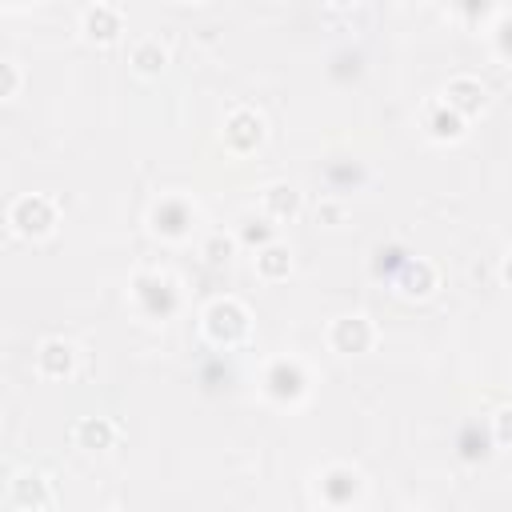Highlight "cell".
Returning a JSON list of instances; mask_svg holds the SVG:
<instances>
[{"label": "cell", "mask_w": 512, "mask_h": 512, "mask_svg": "<svg viewBox=\"0 0 512 512\" xmlns=\"http://www.w3.org/2000/svg\"><path fill=\"white\" fill-rule=\"evenodd\" d=\"M36 372L48 376V380L72 376L76 372V348H72V340H64V336L40 340V348H36Z\"/></svg>", "instance_id": "cell-11"}, {"label": "cell", "mask_w": 512, "mask_h": 512, "mask_svg": "<svg viewBox=\"0 0 512 512\" xmlns=\"http://www.w3.org/2000/svg\"><path fill=\"white\" fill-rule=\"evenodd\" d=\"M328 344H332V352H340V356H360V352H368V348L376 344V324H372L364 312L340 316V320H332V328H328Z\"/></svg>", "instance_id": "cell-7"}, {"label": "cell", "mask_w": 512, "mask_h": 512, "mask_svg": "<svg viewBox=\"0 0 512 512\" xmlns=\"http://www.w3.org/2000/svg\"><path fill=\"white\" fill-rule=\"evenodd\" d=\"M104 512H120V508H104Z\"/></svg>", "instance_id": "cell-29"}, {"label": "cell", "mask_w": 512, "mask_h": 512, "mask_svg": "<svg viewBox=\"0 0 512 512\" xmlns=\"http://www.w3.org/2000/svg\"><path fill=\"white\" fill-rule=\"evenodd\" d=\"M80 32H84L88 40H96V44H112V40L124 32V12H120V4H104V0L88 4V8L80 12Z\"/></svg>", "instance_id": "cell-10"}, {"label": "cell", "mask_w": 512, "mask_h": 512, "mask_svg": "<svg viewBox=\"0 0 512 512\" xmlns=\"http://www.w3.org/2000/svg\"><path fill=\"white\" fill-rule=\"evenodd\" d=\"M256 272L264 276V280H288V272H292V252H288V244H268V248H260L256 252Z\"/></svg>", "instance_id": "cell-18"}, {"label": "cell", "mask_w": 512, "mask_h": 512, "mask_svg": "<svg viewBox=\"0 0 512 512\" xmlns=\"http://www.w3.org/2000/svg\"><path fill=\"white\" fill-rule=\"evenodd\" d=\"M404 264H408V256H404V248H400V244H380V248H376V260H372V272H376V276H392V280H396Z\"/></svg>", "instance_id": "cell-19"}, {"label": "cell", "mask_w": 512, "mask_h": 512, "mask_svg": "<svg viewBox=\"0 0 512 512\" xmlns=\"http://www.w3.org/2000/svg\"><path fill=\"white\" fill-rule=\"evenodd\" d=\"M316 220H320V224H332V228L344 224V204H340V200H320V204H316Z\"/></svg>", "instance_id": "cell-25"}, {"label": "cell", "mask_w": 512, "mask_h": 512, "mask_svg": "<svg viewBox=\"0 0 512 512\" xmlns=\"http://www.w3.org/2000/svg\"><path fill=\"white\" fill-rule=\"evenodd\" d=\"M116 436H120V428H116L108 416H80V420L72 424V440H76V448H84V452H108V448L116 444Z\"/></svg>", "instance_id": "cell-14"}, {"label": "cell", "mask_w": 512, "mask_h": 512, "mask_svg": "<svg viewBox=\"0 0 512 512\" xmlns=\"http://www.w3.org/2000/svg\"><path fill=\"white\" fill-rule=\"evenodd\" d=\"M224 144H228L232 152H240V156L256 152V148L264 144V116H260L256 108H248V104H236V108L224 116Z\"/></svg>", "instance_id": "cell-6"}, {"label": "cell", "mask_w": 512, "mask_h": 512, "mask_svg": "<svg viewBox=\"0 0 512 512\" xmlns=\"http://www.w3.org/2000/svg\"><path fill=\"white\" fill-rule=\"evenodd\" d=\"M260 384H264V396L268 400H276V404H300L308 396V368L296 356H276V360H268Z\"/></svg>", "instance_id": "cell-3"}, {"label": "cell", "mask_w": 512, "mask_h": 512, "mask_svg": "<svg viewBox=\"0 0 512 512\" xmlns=\"http://www.w3.org/2000/svg\"><path fill=\"white\" fill-rule=\"evenodd\" d=\"M424 132H428L432 140H440V144L460 140V136H464V116H460V112H452L444 100H436V104L424 112Z\"/></svg>", "instance_id": "cell-17"}, {"label": "cell", "mask_w": 512, "mask_h": 512, "mask_svg": "<svg viewBox=\"0 0 512 512\" xmlns=\"http://www.w3.org/2000/svg\"><path fill=\"white\" fill-rule=\"evenodd\" d=\"M460 456H468V460L484 456V436L476 440V428H464V436H460Z\"/></svg>", "instance_id": "cell-26"}, {"label": "cell", "mask_w": 512, "mask_h": 512, "mask_svg": "<svg viewBox=\"0 0 512 512\" xmlns=\"http://www.w3.org/2000/svg\"><path fill=\"white\" fill-rule=\"evenodd\" d=\"M492 40H496V52L500 56H512V12H496Z\"/></svg>", "instance_id": "cell-23"}, {"label": "cell", "mask_w": 512, "mask_h": 512, "mask_svg": "<svg viewBox=\"0 0 512 512\" xmlns=\"http://www.w3.org/2000/svg\"><path fill=\"white\" fill-rule=\"evenodd\" d=\"M360 472L348 468V464H328L320 472V500L328 504V512H344L360 500Z\"/></svg>", "instance_id": "cell-8"}, {"label": "cell", "mask_w": 512, "mask_h": 512, "mask_svg": "<svg viewBox=\"0 0 512 512\" xmlns=\"http://www.w3.org/2000/svg\"><path fill=\"white\" fill-rule=\"evenodd\" d=\"M128 64H132L140 76H156V72L168 68V48L160 44V36H140V40H132V48H128Z\"/></svg>", "instance_id": "cell-16"}, {"label": "cell", "mask_w": 512, "mask_h": 512, "mask_svg": "<svg viewBox=\"0 0 512 512\" xmlns=\"http://www.w3.org/2000/svg\"><path fill=\"white\" fill-rule=\"evenodd\" d=\"M444 104L468 120V116H476V112L488 104V92H484V84H480L476 76H452V80L444 84Z\"/></svg>", "instance_id": "cell-13"}, {"label": "cell", "mask_w": 512, "mask_h": 512, "mask_svg": "<svg viewBox=\"0 0 512 512\" xmlns=\"http://www.w3.org/2000/svg\"><path fill=\"white\" fill-rule=\"evenodd\" d=\"M260 208H264L268 220H292L300 212V188L288 184V180H272L260 192Z\"/></svg>", "instance_id": "cell-15"}, {"label": "cell", "mask_w": 512, "mask_h": 512, "mask_svg": "<svg viewBox=\"0 0 512 512\" xmlns=\"http://www.w3.org/2000/svg\"><path fill=\"white\" fill-rule=\"evenodd\" d=\"M8 500H12L16 508H24V512H48L56 496H52V484H48L44 472L20 468V472L8 480Z\"/></svg>", "instance_id": "cell-9"}, {"label": "cell", "mask_w": 512, "mask_h": 512, "mask_svg": "<svg viewBox=\"0 0 512 512\" xmlns=\"http://www.w3.org/2000/svg\"><path fill=\"white\" fill-rule=\"evenodd\" d=\"M200 328H204V336H208L216 348H236V344L248 340L252 316H248V308H244L236 296H216V300H208V308L200 312Z\"/></svg>", "instance_id": "cell-1"}, {"label": "cell", "mask_w": 512, "mask_h": 512, "mask_svg": "<svg viewBox=\"0 0 512 512\" xmlns=\"http://www.w3.org/2000/svg\"><path fill=\"white\" fill-rule=\"evenodd\" d=\"M132 300H136V308H140L144 316H152V320L172 316L176 304H180L176 284H172V276H164V272H136V276H132Z\"/></svg>", "instance_id": "cell-4"}, {"label": "cell", "mask_w": 512, "mask_h": 512, "mask_svg": "<svg viewBox=\"0 0 512 512\" xmlns=\"http://www.w3.org/2000/svg\"><path fill=\"white\" fill-rule=\"evenodd\" d=\"M436 284H440L436 264L424 260V256H408V264H404L400 276H396V288H400V296H408V300H424V296H432Z\"/></svg>", "instance_id": "cell-12"}, {"label": "cell", "mask_w": 512, "mask_h": 512, "mask_svg": "<svg viewBox=\"0 0 512 512\" xmlns=\"http://www.w3.org/2000/svg\"><path fill=\"white\" fill-rule=\"evenodd\" d=\"M500 280L512 288V252H508V256H504V264H500Z\"/></svg>", "instance_id": "cell-27"}, {"label": "cell", "mask_w": 512, "mask_h": 512, "mask_svg": "<svg viewBox=\"0 0 512 512\" xmlns=\"http://www.w3.org/2000/svg\"><path fill=\"white\" fill-rule=\"evenodd\" d=\"M16 92H20V68L16 60H0V96L12 100Z\"/></svg>", "instance_id": "cell-24"}, {"label": "cell", "mask_w": 512, "mask_h": 512, "mask_svg": "<svg viewBox=\"0 0 512 512\" xmlns=\"http://www.w3.org/2000/svg\"><path fill=\"white\" fill-rule=\"evenodd\" d=\"M236 240L256 244V252H260V248H268V244H276V240H272V224H264V220H256V216H244V220H240Z\"/></svg>", "instance_id": "cell-20"}, {"label": "cell", "mask_w": 512, "mask_h": 512, "mask_svg": "<svg viewBox=\"0 0 512 512\" xmlns=\"http://www.w3.org/2000/svg\"><path fill=\"white\" fill-rule=\"evenodd\" d=\"M148 224H152V232L164 236V240H184V236L192 232V224H196V208H192L184 196L172 192V196H160V200L152 204Z\"/></svg>", "instance_id": "cell-5"}, {"label": "cell", "mask_w": 512, "mask_h": 512, "mask_svg": "<svg viewBox=\"0 0 512 512\" xmlns=\"http://www.w3.org/2000/svg\"><path fill=\"white\" fill-rule=\"evenodd\" d=\"M232 252H236V236L212 232V236L204 240V260H208V264H224V260H228Z\"/></svg>", "instance_id": "cell-21"}, {"label": "cell", "mask_w": 512, "mask_h": 512, "mask_svg": "<svg viewBox=\"0 0 512 512\" xmlns=\"http://www.w3.org/2000/svg\"><path fill=\"white\" fill-rule=\"evenodd\" d=\"M404 512H428V508H404Z\"/></svg>", "instance_id": "cell-28"}, {"label": "cell", "mask_w": 512, "mask_h": 512, "mask_svg": "<svg viewBox=\"0 0 512 512\" xmlns=\"http://www.w3.org/2000/svg\"><path fill=\"white\" fill-rule=\"evenodd\" d=\"M492 440L500 448H512V404H504L496 416H492Z\"/></svg>", "instance_id": "cell-22"}, {"label": "cell", "mask_w": 512, "mask_h": 512, "mask_svg": "<svg viewBox=\"0 0 512 512\" xmlns=\"http://www.w3.org/2000/svg\"><path fill=\"white\" fill-rule=\"evenodd\" d=\"M60 224V208L48 192H24L8 204V228L16 236H28V240H40L48 236L52 228Z\"/></svg>", "instance_id": "cell-2"}]
</instances>
